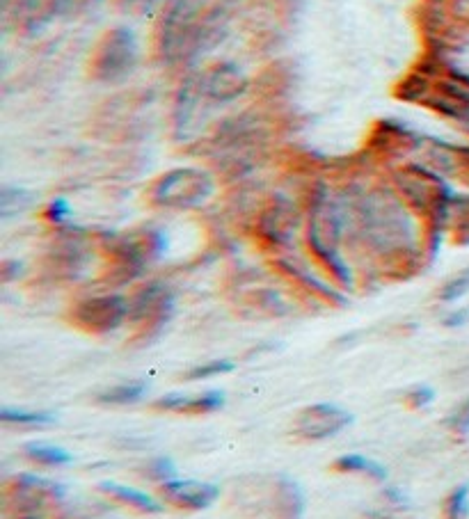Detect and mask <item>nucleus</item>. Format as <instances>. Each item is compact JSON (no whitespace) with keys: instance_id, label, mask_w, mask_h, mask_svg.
Returning <instances> with one entry per match:
<instances>
[{"instance_id":"nucleus-10","label":"nucleus","mask_w":469,"mask_h":519,"mask_svg":"<svg viewBox=\"0 0 469 519\" xmlns=\"http://www.w3.org/2000/svg\"><path fill=\"white\" fill-rule=\"evenodd\" d=\"M99 490L106 494L108 499H113L119 506L133 510V513L140 515H161L165 510V501L161 497H154L145 490H138V487L115 483V481H103L99 485Z\"/></svg>"},{"instance_id":"nucleus-23","label":"nucleus","mask_w":469,"mask_h":519,"mask_svg":"<svg viewBox=\"0 0 469 519\" xmlns=\"http://www.w3.org/2000/svg\"><path fill=\"white\" fill-rule=\"evenodd\" d=\"M69 215H71V206L65 202V199H53L49 206V218L55 222V225L65 222Z\"/></svg>"},{"instance_id":"nucleus-7","label":"nucleus","mask_w":469,"mask_h":519,"mask_svg":"<svg viewBox=\"0 0 469 519\" xmlns=\"http://www.w3.org/2000/svg\"><path fill=\"white\" fill-rule=\"evenodd\" d=\"M131 302V316L129 321L145 325L147 330H158L165 321H168L172 311V295L168 289L158 284H149L145 289L133 295Z\"/></svg>"},{"instance_id":"nucleus-21","label":"nucleus","mask_w":469,"mask_h":519,"mask_svg":"<svg viewBox=\"0 0 469 519\" xmlns=\"http://www.w3.org/2000/svg\"><path fill=\"white\" fill-rule=\"evenodd\" d=\"M435 403V389L431 385H415L405 391V405L410 410H426Z\"/></svg>"},{"instance_id":"nucleus-22","label":"nucleus","mask_w":469,"mask_h":519,"mask_svg":"<svg viewBox=\"0 0 469 519\" xmlns=\"http://www.w3.org/2000/svg\"><path fill=\"white\" fill-rule=\"evenodd\" d=\"M380 497H383L385 508L389 510V513H405V510H410V499H408V494L401 490V487L385 485L383 492H380Z\"/></svg>"},{"instance_id":"nucleus-15","label":"nucleus","mask_w":469,"mask_h":519,"mask_svg":"<svg viewBox=\"0 0 469 519\" xmlns=\"http://www.w3.org/2000/svg\"><path fill=\"white\" fill-rule=\"evenodd\" d=\"M26 458L35 465L42 467H67L74 462V455H71L65 446L60 444H49V442H30L26 444Z\"/></svg>"},{"instance_id":"nucleus-6","label":"nucleus","mask_w":469,"mask_h":519,"mask_svg":"<svg viewBox=\"0 0 469 519\" xmlns=\"http://www.w3.org/2000/svg\"><path fill=\"white\" fill-rule=\"evenodd\" d=\"M268 508L275 519H305L307 497L298 481L286 474L270 476L268 483Z\"/></svg>"},{"instance_id":"nucleus-1","label":"nucleus","mask_w":469,"mask_h":519,"mask_svg":"<svg viewBox=\"0 0 469 519\" xmlns=\"http://www.w3.org/2000/svg\"><path fill=\"white\" fill-rule=\"evenodd\" d=\"M216 181L209 172L197 167H177L165 172L151 188V202L161 209L190 211L200 209L213 197Z\"/></svg>"},{"instance_id":"nucleus-16","label":"nucleus","mask_w":469,"mask_h":519,"mask_svg":"<svg viewBox=\"0 0 469 519\" xmlns=\"http://www.w3.org/2000/svg\"><path fill=\"white\" fill-rule=\"evenodd\" d=\"M444 519H467L469 517V483H460L442 501Z\"/></svg>"},{"instance_id":"nucleus-2","label":"nucleus","mask_w":469,"mask_h":519,"mask_svg":"<svg viewBox=\"0 0 469 519\" xmlns=\"http://www.w3.org/2000/svg\"><path fill=\"white\" fill-rule=\"evenodd\" d=\"M65 487L35 474H17L3 487V517L49 515V510L65 501Z\"/></svg>"},{"instance_id":"nucleus-4","label":"nucleus","mask_w":469,"mask_h":519,"mask_svg":"<svg viewBox=\"0 0 469 519\" xmlns=\"http://www.w3.org/2000/svg\"><path fill=\"white\" fill-rule=\"evenodd\" d=\"M353 423V414L337 403H314L302 407L293 421V435L302 442H325Z\"/></svg>"},{"instance_id":"nucleus-24","label":"nucleus","mask_w":469,"mask_h":519,"mask_svg":"<svg viewBox=\"0 0 469 519\" xmlns=\"http://www.w3.org/2000/svg\"><path fill=\"white\" fill-rule=\"evenodd\" d=\"M469 323V309H456L444 318V325L447 327H463Z\"/></svg>"},{"instance_id":"nucleus-17","label":"nucleus","mask_w":469,"mask_h":519,"mask_svg":"<svg viewBox=\"0 0 469 519\" xmlns=\"http://www.w3.org/2000/svg\"><path fill=\"white\" fill-rule=\"evenodd\" d=\"M236 371V362L227 357H220V359H211V362H204L200 366H195V369H190L186 373V380L190 382H200V380H211V378H218V375H227Z\"/></svg>"},{"instance_id":"nucleus-12","label":"nucleus","mask_w":469,"mask_h":519,"mask_svg":"<svg viewBox=\"0 0 469 519\" xmlns=\"http://www.w3.org/2000/svg\"><path fill=\"white\" fill-rule=\"evenodd\" d=\"M332 469L339 471V474H351V476H362L369 478V481L376 483H385L389 471L383 465V462L369 458V455L362 453H344L332 462Z\"/></svg>"},{"instance_id":"nucleus-19","label":"nucleus","mask_w":469,"mask_h":519,"mask_svg":"<svg viewBox=\"0 0 469 519\" xmlns=\"http://www.w3.org/2000/svg\"><path fill=\"white\" fill-rule=\"evenodd\" d=\"M467 293H469V266L453 275L451 279H447L437 295H440L442 302H458L460 298H465Z\"/></svg>"},{"instance_id":"nucleus-8","label":"nucleus","mask_w":469,"mask_h":519,"mask_svg":"<svg viewBox=\"0 0 469 519\" xmlns=\"http://www.w3.org/2000/svg\"><path fill=\"white\" fill-rule=\"evenodd\" d=\"M131 33H113L108 37V42H103V49L97 60V74L106 81H115L131 74L133 62H135V42L129 37Z\"/></svg>"},{"instance_id":"nucleus-18","label":"nucleus","mask_w":469,"mask_h":519,"mask_svg":"<svg viewBox=\"0 0 469 519\" xmlns=\"http://www.w3.org/2000/svg\"><path fill=\"white\" fill-rule=\"evenodd\" d=\"M142 474H145V478H149L151 483L163 485L172 481V478H177V465H174L170 458H165V455H156V458L145 462Z\"/></svg>"},{"instance_id":"nucleus-13","label":"nucleus","mask_w":469,"mask_h":519,"mask_svg":"<svg viewBox=\"0 0 469 519\" xmlns=\"http://www.w3.org/2000/svg\"><path fill=\"white\" fill-rule=\"evenodd\" d=\"M0 421L5 426L17 428H44L58 421V414L51 410H30V407H0Z\"/></svg>"},{"instance_id":"nucleus-5","label":"nucleus","mask_w":469,"mask_h":519,"mask_svg":"<svg viewBox=\"0 0 469 519\" xmlns=\"http://www.w3.org/2000/svg\"><path fill=\"white\" fill-rule=\"evenodd\" d=\"M158 497L165 501V506L200 513V510L211 508L220 499V485L177 476L168 483L158 485Z\"/></svg>"},{"instance_id":"nucleus-3","label":"nucleus","mask_w":469,"mask_h":519,"mask_svg":"<svg viewBox=\"0 0 469 519\" xmlns=\"http://www.w3.org/2000/svg\"><path fill=\"white\" fill-rule=\"evenodd\" d=\"M131 316V302L124 295H94L81 300L74 309V323L85 332L108 334L122 327Z\"/></svg>"},{"instance_id":"nucleus-25","label":"nucleus","mask_w":469,"mask_h":519,"mask_svg":"<svg viewBox=\"0 0 469 519\" xmlns=\"http://www.w3.org/2000/svg\"><path fill=\"white\" fill-rule=\"evenodd\" d=\"M364 519H392V513L387 508H371L362 515Z\"/></svg>"},{"instance_id":"nucleus-14","label":"nucleus","mask_w":469,"mask_h":519,"mask_svg":"<svg viewBox=\"0 0 469 519\" xmlns=\"http://www.w3.org/2000/svg\"><path fill=\"white\" fill-rule=\"evenodd\" d=\"M147 391H149L147 380H129L99 391L97 401L101 405H133V403H140L142 398L147 396Z\"/></svg>"},{"instance_id":"nucleus-9","label":"nucleus","mask_w":469,"mask_h":519,"mask_svg":"<svg viewBox=\"0 0 469 519\" xmlns=\"http://www.w3.org/2000/svg\"><path fill=\"white\" fill-rule=\"evenodd\" d=\"M227 398L218 389L202 391V394H184V391H170L154 401V410L172 414H211L225 407Z\"/></svg>"},{"instance_id":"nucleus-11","label":"nucleus","mask_w":469,"mask_h":519,"mask_svg":"<svg viewBox=\"0 0 469 519\" xmlns=\"http://www.w3.org/2000/svg\"><path fill=\"white\" fill-rule=\"evenodd\" d=\"M200 90L216 101H232L243 92V78L234 67L222 65L202 81Z\"/></svg>"},{"instance_id":"nucleus-20","label":"nucleus","mask_w":469,"mask_h":519,"mask_svg":"<svg viewBox=\"0 0 469 519\" xmlns=\"http://www.w3.org/2000/svg\"><path fill=\"white\" fill-rule=\"evenodd\" d=\"M449 433L453 437H467L469 435V396L463 398L453 410L449 412L447 421H444Z\"/></svg>"}]
</instances>
